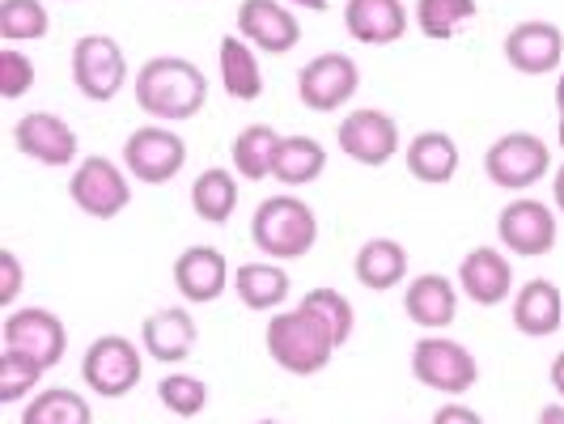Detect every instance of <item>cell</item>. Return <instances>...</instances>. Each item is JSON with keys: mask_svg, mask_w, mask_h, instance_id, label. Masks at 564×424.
Masks as SVG:
<instances>
[{"mask_svg": "<svg viewBox=\"0 0 564 424\" xmlns=\"http://www.w3.org/2000/svg\"><path fill=\"white\" fill-rule=\"evenodd\" d=\"M137 107L149 119H162V123H183L196 111H204L208 102V77L199 73V64L183 56H153L141 64L137 81Z\"/></svg>", "mask_w": 564, "mask_h": 424, "instance_id": "6da1fadb", "label": "cell"}, {"mask_svg": "<svg viewBox=\"0 0 564 424\" xmlns=\"http://www.w3.org/2000/svg\"><path fill=\"white\" fill-rule=\"evenodd\" d=\"M251 242L276 263L306 259L311 247L318 242V217H314L306 199L268 196L251 217Z\"/></svg>", "mask_w": 564, "mask_h": 424, "instance_id": "7a4b0ae2", "label": "cell"}, {"mask_svg": "<svg viewBox=\"0 0 564 424\" xmlns=\"http://www.w3.org/2000/svg\"><path fill=\"white\" fill-rule=\"evenodd\" d=\"M268 357H272L284 373L311 378V373L332 366L336 344H332V336L314 323L311 314L297 306V311L272 314V318H268Z\"/></svg>", "mask_w": 564, "mask_h": 424, "instance_id": "3957f363", "label": "cell"}, {"mask_svg": "<svg viewBox=\"0 0 564 424\" xmlns=\"http://www.w3.org/2000/svg\"><path fill=\"white\" fill-rule=\"evenodd\" d=\"M412 373H416L421 387L442 391V395L451 399L467 395L480 382V366H476L471 348H463L458 339L437 336V331L416 339V348H412Z\"/></svg>", "mask_w": 564, "mask_h": 424, "instance_id": "277c9868", "label": "cell"}, {"mask_svg": "<svg viewBox=\"0 0 564 424\" xmlns=\"http://www.w3.org/2000/svg\"><path fill=\"white\" fill-rule=\"evenodd\" d=\"M82 382L98 399H123L141 382V348L128 336H98L82 357Z\"/></svg>", "mask_w": 564, "mask_h": 424, "instance_id": "5b68a950", "label": "cell"}, {"mask_svg": "<svg viewBox=\"0 0 564 424\" xmlns=\"http://www.w3.org/2000/svg\"><path fill=\"white\" fill-rule=\"evenodd\" d=\"M484 170L497 187L506 192H527L552 170V149L539 141L535 132H506L501 141L484 153Z\"/></svg>", "mask_w": 564, "mask_h": 424, "instance_id": "8992f818", "label": "cell"}, {"mask_svg": "<svg viewBox=\"0 0 564 424\" xmlns=\"http://www.w3.org/2000/svg\"><path fill=\"white\" fill-rule=\"evenodd\" d=\"M73 81L89 102H111L128 85V59L111 34H85L73 47Z\"/></svg>", "mask_w": 564, "mask_h": 424, "instance_id": "52a82bcc", "label": "cell"}, {"mask_svg": "<svg viewBox=\"0 0 564 424\" xmlns=\"http://www.w3.org/2000/svg\"><path fill=\"white\" fill-rule=\"evenodd\" d=\"M357 85H361L357 59L344 56V52H323V56H314L297 73V98H302L306 111L327 115V111H339L344 102H352Z\"/></svg>", "mask_w": 564, "mask_h": 424, "instance_id": "ba28073f", "label": "cell"}, {"mask_svg": "<svg viewBox=\"0 0 564 424\" xmlns=\"http://www.w3.org/2000/svg\"><path fill=\"white\" fill-rule=\"evenodd\" d=\"M68 196L94 221H111L132 204V187L111 157H85L68 178Z\"/></svg>", "mask_w": 564, "mask_h": 424, "instance_id": "9c48e42d", "label": "cell"}, {"mask_svg": "<svg viewBox=\"0 0 564 424\" xmlns=\"http://www.w3.org/2000/svg\"><path fill=\"white\" fill-rule=\"evenodd\" d=\"M123 166L132 178H141L149 187H162L187 166V144L162 123H144L123 141Z\"/></svg>", "mask_w": 564, "mask_h": 424, "instance_id": "30bf717a", "label": "cell"}, {"mask_svg": "<svg viewBox=\"0 0 564 424\" xmlns=\"http://www.w3.org/2000/svg\"><path fill=\"white\" fill-rule=\"evenodd\" d=\"M4 348L22 352L30 361H39L43 369H56L64 361V348H68V331L52 311L43 306H26V311H13L0 327Z\"/></svg>", "mask_w": 564, "mask_h": 424, "instance_id": "8fae6325", "label": "cell"}, {"mask_svg": "<svg viewBox=\"0 0 564 424\" xmlns=\"http://www.w3.org/2000/svg\"><path fill=\"white\" fill-rule=\"evenodd\" d=\"M336 144L361 166H387L399 153V123L387 111H348L336 128Z\"/></svg>", "mask_w": 564, "mask_h": 424, "instance_id": "7c38bea8", "label": "cell"}, {"mask_svg": "<svg viewBox=\"0 0 564 424\" xmlns=\"http://www.w3.org/2000/svg\"><path fill=\"white\" fill-rule=\"evenodd\" d=\"M497 233L513 254H527V259H539L556 247V213L547 204H539L531 196H518L513 204L501 208L497 217Z\"/></svg>", "mask_w": 564, "mask_h": 424, "instance_id": "4fadbf2b", "label": "cell"}, {"mask_svg": "<svg viewBox=\"0 0 564 424\" xmlns=\"http://www.w3.org/2000/svg\"><path fill=\"white\" fill-rule=\"evenodd\" d=\"M238 34L268 56H284L302 43V22L281 0H242L238 4Z\"/></svg>", "mask_w": 564, "mask_h": 424, "instance_id": "5bb4252c", "label": "cell"}, {"mask_svg": "<svg viewBox=\"0 0 564 424\" xmlns=\"http://www.w3.org/2000/svg\"><path fill=\"white\" fill-rule=\"evenodd\" d=\"M18 153H26L39 166H68L77 157V132L52 111H30L13 128Z\"/></svg>", "mask_w": 564, "mask_h": 424, "instance_id": "9a60e30c", "label": "cell"}, {"mask_svg": "<svg viewBox=\"0 0 564 424\" xmlns=\"http://www.w3.org/2000/svg\"><path fill=\"white\" fill-rule=\"evenodd\" d=\"M506 59L509 68L527 73V77H543L556 73L564 59V34L552 22H518L506 34Z\"/></svg>", "mask_w": 564, "mask_h": 424, "instance_id": "2e32d148", "label": "cell"}, {"mask_svg": "<svg viewBox=\"0 0 564 424\" xmlns=\"http://www.w3.org/2000/svg\"><path fill=\"white\" fill-rule=\"evenodd\" d=\"M174 289L196 302V306H208L217 302L229 289V263L217 247H187V251L174 259Z\"/></svg>", "mask_w": 564, "mask_h": 424, "instance_id": "e0dca14e", "label": "cell"}, {"mask_svg": "<svg viewBox=\"0 0 564 424\" xmlns=\"http://www.w3.org/2000/svg\"><path fill=\"white\" fill-rule=\"evenodd\" d=\"M458 284L476 306H501L513 289V268L497 247H476L458 263Z\"/></svg>", "mask_w": 564, "mask_h": 424, "instance_id": "ac0fdd59", "label": "cell"}, {"mask_svg": "<svg viewBox=\"0 0 564 424\" xmlns=\"http://www.w3.org/2000/svg\"><path fill=\"white\" fill-rule=\"evenodd\" d=\"M196 336H199L196 318H192L187 311H178V306H170V311H158L144 318L141 348L153 357V361H162V366H178V361L192 357Z\"/></svg>", "mask_w": 564, "mask_h": 424, "instance_id": "d6986e66", "label": "cell"}, {"mask_svg": "<svg viewBox=\"0 0 564 424\" xmlns=\"http://www.w3.org/2000/svg\"><path fill=\"white\" fill-rule=\"evenodd\" d=\"M344 30H348L357 43L387 47V43H399V39H403V30H408V9H403V0H348V4H344Z\"/></svg>", "mask_w": 564, "mask_h": 424, "instance_id": "ffe728a7", "label": "cell"}, {"mask_svg": "<svg viewBox=\"0 0 564 424\" xmlns=\"http://www.w3.org/2000/svg\"><path fill=\"white\" fill-rule=\"evenodd\" d=\"M513 327L531 339H547L564 327V297L552 281H527L513 297Z\"/></svg>", "mask_w": 564, "mask_h": 424, "instance_id": "44dd1931", "label": "cell"}, {"mask_svg": "<svg viewBox=\"0 0 564 424\" xmlns=\"http://www.w3.org/2000/svg\"><path fill=\"white\" fill-rule=\"evenodd\" d=\"M403 311L424 331H446L454 323V314H458V293H454V284L446 276L424 272V276H416V281L408 284Z\"/></svg>", "mask_w": 564, "mask_h": 424, "instance_id": "7402d4cb", "label": "cell"}, {"mask_svg": "<svg viewBox=\"0 0 564 424\" xmlns=\"http://www.w3.org/2000/svg\"><path fill=\"white\" fill-rule=\"evenodd\" d=\"M403 162H408V174L416 183L442 187L458 174V144H454L451 132H421V137H412Z\"/></svg>", "mask_w": 564, "mask_h": 424, "instance_id": "603a6c76", "label": "cell"}, {"mask_svg": "<svg viewBox=\"0 0 564 424\" xmlns=\"http://www.w3.org/2000/svg\"><path fill=\"white\" fill-rule=\"evenodd\" d=\"M352 272L366 289L387 293V289H395L408 276V251L399 247L395 238H369L366 247L357 251V259H352Z\"/></svg>", "mask_w": 564, "mask_h": 424, "instance_id": "cb8c5ba5", "label": "cell"}, {"mask_svg": "<svg viewBox=\"0 0 564 424\" xmlns=\"http://www.w3.org/2000/svg\"><path fill=\"white\" fill-rule=\"evenodd\" d=\"M217 64H221V85H226L229 98L238 102H254L263 94V73H259V59L247 47V39H234L226 34L221 47H217Z\"/></svg>", "mask_w": 564, "mask_h": 424, "instance_id": "d4e9b609", "label": "cell"}, {"mask_svg": "<svg viewBox=\"0 0 564 424\" xmlns=\"http://www.w3.org/2000/svg\"><path fill=\"white\" fill-rule=\"evenodd\" d=\"M234 289H238L247 311H276L289 297V276H284V268L268 263V259L263 263H242L234 272Z\"/></svg>", "mask_w": 564, "mask_h": 424, "instance_id": "484cf974", "label": "cell"}, {"mask_svg": "<svg viewBox=\"0 0 564 424\" xmlns=\"http://www.w3.org/2000/svg\"><path fill=\"white\" fill-rule=\"evenodd\" d=\"M281 141L268 123H251V128H242L238 137H234V170L242 174V178H272V170H276V153H281Z\"/></svg>", "mask_w": 564, "mask_h": 424, "instance_id": "4316f807", "label": "cell"}, {"mask_svg": "<svg viewBox=\"0 0 564 424\" xmlns=\"http://www.w3.org/2000/svg\"><path fill=\"white\" fill-rule=\"evenodd\" d=\"M323 170H327V149L314 141V137H284L272 178L284 183V187H306Z\"/></svg>", "mask_w": 564, "mask_h": 424, "instance_id": "83f0119b", "label": "cell"}, {"mask_svg": "<svg viewBox=\"0 0 564 424\" xmlns=\"http://www.w3.org/2000/svg\"><path fill=\"white\" fill-rule=\"evenodd\" d=\"M192 208L208 226H226L238 208V178L226 166L204 170L196 183H192Z\"/></svg>", "mask_w": 564, "mask_h": 424, "instance_id": "f1b7e54d", "label": "cell"}, {"mask_svg": "<svg viewBox=\"0 0 564 424\" xmlns=\"http://www.w3.org/2000/svg\"><path fill=\"white\" fill-rule=\"evenodd\" d=\"M302 311L311 314L314 323H318V327L332 336V344H336V348H344V344H348L357 314H352V302H348L339 289H311V293L302 297Z\"/></svg>", "mask_w": 564, "mask_h": 424, "instance_id": "f546056e", "label": "cell"}, {"mask_svg": "<svg viewBox=\"0 0 564 424\" xmlns=\"http://www.w3.org/2000/svg\"><path fill=\"white\" fill-rule=\"evenodd\" d=\"M22 424H89V399L68 391V387H52L39 391L22 412Z\"/></svg>", "mask_w": 564, "mask_h": 424, "instance_id": "4dcf8cb0", "label": "cell"}, {"mask_svg": "<svg viewBox=\"0 0 564 424\" xmlns=\"http://www.w3.org/2000/svg\"><path fill=\"white\" fill-rule=\"evenodd\" d=\"M476 18V0H416V26L424 39L446 43Z\"/></svg>", "mask_w": 564, "mask_h": 424, "instance_id": "1f68e13d", "label": "cell"}, {"mask_svg": "<svg viewBox=\"0 0 564 424\" xmlns=\"http://www.w3.org/2000/svg\"><path fill=\"white\" fill-rule=\"evenodd\" d=\"M47 9L43 0H0V39L4 43H34L47 34Z\"/></svg>", "mask_w": 564, "mask_h": 424, "instance_id": "d6a6232c", "label": "cell"}, {"mask_svg": "<svg viewBox=\"0 0 564 424\" xmlns=\"http://www.w3.org/2000/svg\"><path fill=\"white\" fill-rule=\"evenodd\" d=\"M43 373H47V369L39 366V361H30L22 352L4 348V352H0V403H22V399L39 387Z\"/></svg>", "mask_w": 564, "mask_h": 424, "instance_id": "836d02e7", "label": "cell"}, {"mask_svg": "<svg viewBox=\"0 0 564 424\" xmlns=\"http://www.w3.org/2000/svg\"><path fill=\"white\" fill-rule=\"evenodd\" d=\"M158 399L166 403L174 416H183V421H192L204 412V403H208V387L199 382L196 373H170L158 382Z\"/></svg>", "mask_w": 564, "mask_h": 424, "instance_id": "e575fe53", "label": "cell"}, {"mask_svg": "<svg viewBox=\"0 0 564 424\" xmlns=\"http://www.w3.org/2000/svg\"><path fill=\"white\" fill-rule=\"evenodd\" d=\"M30 89H34V64H30V56L18 52V47H4L0 52V94L9 102H18Z\"/></svg>", "mask_w": 564, "mask_h": 424, "instance_id": "d590c367", "label": "cell"}, {"mask_svg": "<svg viewBox=\"0 0 564 424\" xmlns=\"http://www.w3.org/2000/svg\"><path fill=\"white\" fill-rule=\"evenodd\" d=\"M22 281H26V272H22V259L9 251H0V306H13L18 302V293H22Z\"/></svg>", "mask_w": 564, "mask_h": 424, "instance_id": "8d00e7d4", "label": "cell"}, {"mask_svg": "<svg viewBox=\"0 0 564 424\" xmlns=\"http://www.w3.org/2000/svg\"><path fill=\"white\" fill-rule=\"evenodd\" d=\"M433 424H484L480 412H471L467 403H446L433 412Z\"/></svg>", "mask_w": 564, "mask_h": 424, "instance_id": "74e56055", "label": "cell"}, {"mask_svg": "<svg viewBox=\"0 0 564 424\" xmlns=\"http://www.w3.org/2000/svg\"><path fill=\"white\" fill-rule=\"evenodd\" d=\"M539 424H564V403H547V407H539Z\"/></svg>", "mask_w": 564, "mask_h": 424, "instance_id": "f35d334b", "label": "cell"}, {"mask_svg": "<svg viewBox=\"0 0 564 424\" xmlns=\"http://www.w3.org/2000/svg\"><path fill=\"white\" fill-rule=\"evenodd\" d=\"M547 378H552V387H556V395L564 399V352H561V357H556V361H552V373H547Z\"/></svg>", "mask_w": 564, "mask_h": 424, "instance_id": "ab89813d", "label": "cell"}, {"mask_svg": "<svg viewBox=\"0 0 564 424\" xmlns=\"http://www.w3.org/2000/svg\"><path fill=\"white\" fill-rule=\"evenodd\" d=\"M552 199H556V208L564 213V166L556 170V178H552Z\"/></svg>", "mask_w": 564, "mask_h": 424, "instance_id": "60d3db41", "label": "cell"}, {"mask_svg": "<svg viewBox=\"0 0 564 424\" xmlns=\"http://www.w3.org/2000/svg\"><path fill=\"white\" fill-rule=\"evenodd\" d=\"M293 9H311V13H323L327 9V0H289Z\"/></svg>", "mask_w": 564, "mask_h": 424, "instance_id": "b9f144b4", "label": "cell"}, {"mask_svg": "<svg viewBox=\"0 0 564 424\" xmlns=\"http://www.w3.org/2000/svg\"><path fill=\"white\" fill-rule=\"evenodd\" d=\"M556 111H561V119H564V77L556 81Z\"/></svg>", "mask_w": 564, "mask_h": 424, "instance_id": "7bdbcfd3", "label": "cell"}, {"mask_svg": "<svg viewBox=\"0 0 564 424\" xmlns=\"http://www.w3.org/2000/svg\"><path fill=\"white\" fill-rule=\"evenodd\" d=\"M556 141H561V149H564V119H561V128H556Z\"/></svg>", "mask_w": 564, "mask_h": 424, "instance_id": "ee69618b", "label": "cell"}, {"mask_svg": "<svg viewBox=\"0 0 564 424\" xmlns=\"http://www.w3.org/2000/svg\"><path fill=\"white\" fill-rule=\"evenodd\" d=\"M259 424H284V421H259Z\"/></svg>", "mask_w": 564, "mask_h": 424, "instance_id": "f6af8a7d", "label": "cell"}]
</instances>
